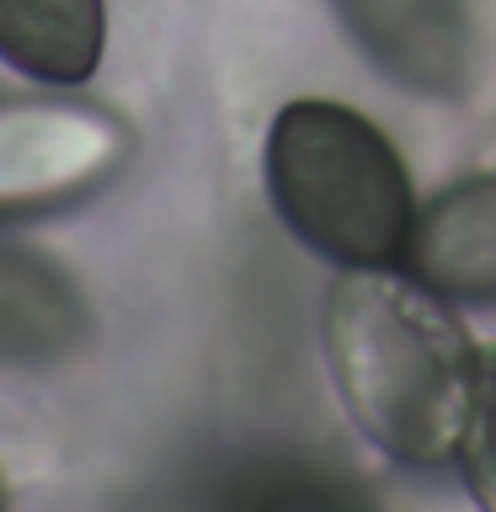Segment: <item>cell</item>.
I'll use <instances>...</instances> for the list:
<instances>
[{
    "mask_svg": "<svg viewBox=\"0 0 496 512\" xmlns=\"http://www.w3.org/2000/svg\"><path fill=\"white\" fill-rule=\"evenodd\" d=\"M326 363L347 416L379 454L411 470H443L464 454L480 352L454 304L406 267H342L326 294Z\"/></svg>",
    "mask_w": 496,
    "mask_h": 512,
    "instance_id": "obj_1",
    "label": "cell"
},
{
    "mask_svg": "<svg viewBox=\"0 0 496 512\" xmlns=\"http://www.w3.org/2000/svg\"><path fill=\"white\" fill-rule=\"evenodd\" d=\"M267 198L336 267H400L416 192L379 123L342 102H288L267 128Z\"/></svg>",
    "mask_w": 496,
    "mask_h": 512,
    "instance_id": "obj_2",
    "label": "cell"
},
{
    "mask_svg": "<svg viewBox=\"0 0 496 512\" xmlns=\"http://www.w3.org/2000/svg\"><path fill=\"white\" fill-rule=\"evenodd\" d=\"M128 123L64 91L0 96V224L54 219L118 176Z\"/></svg>",
    "mask_w": 496,
    "mask_h": 512,
    "instance_id": "obj_3",
    "label": "cell"
},
{
    "mask_svg": "<svg viewBox=\"0 0 496 512\" xmlns=\"http://www.w3.org/2000/svg\"><path fill=\"white\" fill-rule=\"evenodd\" d=\"M352 43L395 86L459 96L470 80V11L464 0H331Z\"/></svg>",
    "mask_w": 496,
    "mask_h": 512,
    "instance_id": "obj_4",
    "label": "cell"
},
{
    "mask_svg": "<svg viewBox=\"0 0 496 512\" xmlns=\"http://www.w3.org/2000/svg\"><path fill=\"white\" fill-rule=\"evenodd\" d=\"M400 267L448 304H496V171L432 192L411 219Z\"/></svg>",
    "mask_w": 496,
    "mask_h": 512,
    "instance_id": "obj_5",
    "label": "cell"
},
{
    "mask_svg": "<svg viewBox=\"0 0 496 512\" xmlns=\"http://www.w3.org/2000/svg\"><path fill=\"white\" fill-rule=\"evenodd\" d=\"M91 315L59 262L0 240V368H54L86 347Z\"/></svg>",
    "mask_w": 496,
    "mask_h": 512,
    "instance_id": "obj_6",
    "label": "cell"
},
{
    "mask_svg": "<svg viewBox=\"0 0 496 512\" xmlns=\"http://www.w3.org/2000/svg\"><path fill=\"white\" fill-rule=\"evenodd\" d=\"M102 48V0H0V59L38 86H86Z\"/></svg>",
    "mask_w": 496,
    "mask_h": 512,
    "instance_id": "obj_7",
    "label": "cell"
},
{
    "mask_svg": "<svg viewBox=\"0 0 496 512\" xmlns=\"http://www.w3.org/2000/svg\"><path fill=\"white\" fill-rule=\"evenodd\" d=\"M0 507H6V486H0Z\"/></svg>",
    "mask_w": 496,
    "mask_h": 512,
    "instance_id": "obj_8",
    "label": "cell"
}]
</instances>
